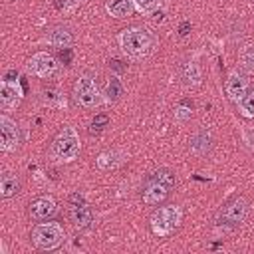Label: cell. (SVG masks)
<instances>
[{"label":"cell","mask_w":254,"mask_h":254,"mask_svg":"<svg viewBox=\"0 0 254 254\" xmlns=\"http://www.w3.org/2000/svg\"><path fill=\"white\" fill-rule=\"evenodd\" d=\"M119 46L121 50L129 56V58H145L153 46H155V38L149 30H143V28H127L119 34Z\"/></svg>","instance_id":"obj_1"},{"label":"cell","mask_w":254,"mask_h":254,"mask_svg":"<svg viewBox=\"0 0 254 254\" xmlns=\"http://www.w3.org/2000/svg\"><path fill=\"white\" fill-rule=\"evenodd\" d=\"M79 135L73 127H64L52 143V157L60 163H71L79 155Z\"/></svg>","instance_id":"obj_2"},{"label":"cell","mask_w":254,"mask_h":254,"mask_svg":"<svg viewBox=\"0 0 254 254\" xmlns=\"http://www.w3.org/2000/svg\"><path fill=\"white\" fill-rule=\"evenodd\" d=\"M175 185V177L171 171H157L153 173V177L147 181L145 189H143V202L153 206V204H159L163 202L167 196H169V190L171 187Z\"/></svg>","instance_id":"obj_3"},{"label":"cell","mask_w":254,"mask_h":254,"mask_svg":"<svg viewBox=\"0 0 254 254\" xmlns=\"http://www.w3.org/2000/svg\"><path fill=\"white\" fill-rule=\"evenodd\" d=\"M32 244L40 250H54L58 246H62L65 232L58 222H40L32 228Z\"/></svg>","instance_id":"obj_4"},{"label":"cell","mask_w":254,"mask_h":254,"mask_svg":"<svg viewBox=\"0 0 254 254\" xmlns=\"http://www.w3.org/2000/svg\"><path fill=\"white\" fill-rule=\"evenodd\" d=\"M183 218V212L179 206H163V208H157L153 214H151V230L157 234V236H167L171 234L179 222Z\"/></svg>","instance_id":"obj_5"},{"label":"cell","mask_w":254,"mask_h":254,"mask_svg":"<svg viewBox=\"0 0 254 254\" xmlns=\"http://www.w3.org/2000/svg\"><path fill=\"white\" fill-rule=\"evenodd\" d=\"M73 101L85 109H95L101 103L99 89L93 77L89 75H79L75 85H73Z\"/></svg>","instance_id":"obj_6"},{"label":"cell","mask_w":254,"mask_h":254,"mask_svg":"<svg viewBox=\"0 0 254 254\" xmlns=\"http://www.w3.org/2000/svg\"><path fill=\"white\" fill-rule=\"evenodd\" d=\"M56 69H58V62H56V58H54L52 54H48V52H38V54H34V56L28 60V71H30L32 75H36V77L46 79V77L54 75Z\"/></svg>","instance_id":"obj_7"},{"label":"cell","mask_w":254,"mask_h":254,"mask_svg":"<svg viewBox=\"0 0 254 254\" xmlns=\"http://www.w3.org/2000/svg\"><path fill=\"white\" fill-rule=\"evenodd\" d=\"M20 145V131L14 119H10L6 113L0 115V149L10 153L16 151V147Z\"/></svg>","instance_id":"obj_8"},{"label":"cell","mask_w":254,"mask_h":254,"mask_svg":"<svg viewBox=\"0 0 254 254\" xmlns=\"http://www.w3.org/2000/svg\"><path fill=\"white\" fill-rule=\"evenodd\" d=\"M224 87H226V95H228L234 103H240L242 97L246 95V91L250 89V85H248V75L242 73V71H238V69H234V71L228 73Z\"/></svg>","instance_id":"obj_9"},{"label":"cell","mask_w":254,"mask_h":254,"mask_svg":"<svg viewBox=\"0 0 254 254\" xmlns=\"http://www.w3.org/2000/svg\"><path fill=\"white\" fill-rule=\"evenodd\" d=\"M22 101V87L16 81H10V79H2L0 83V105L4 111H12L20 105Z\"/></svg>","instance_id":"obj_10"},{"label":"cell","mask_w":254,"mask_h":254,"mask_svg":"<svg viewBox=\"0 0 254 254\" xmlns=\"http://www.w3.org/2000/svg\"><path fill=\"white\" fill-rule=\"evenodd\" d=\"M246 216H248V200L242 196H236L232 202H228L222 212L226 224H240L246 220Z\"/></svg>","instance_id":"obj_11"},{"label":"cell","mask_w":254,"mask_h":254,"mask_svg":"<svg viewBox=\"0 0 254 254\" xmlns=\"http://www.w3.org/2000/svg\"><path fill=\"white\" fill-rule=\"evenodd\" d=\"M56 200L52 196H40L30 204V216L34 220H48L56 212Z\"/></svg>","instance_id":"obj_12"},{"label":"cell","mask_w":254,"mask_h":254,"mask_svg":"<svg viewBox=\"0 0 254 254\" xmlns=\"http://www.w3.org/2000/svg\"><path fill=\"white\" fill-rule=\"evenodd\" d=\"M69 216H71V222L77 228H87L93 222V212H91V208L87 204H73Z\"/></svg>","instance_id":"obj_13"},{"label":"cell","mask_w":254,"mask_h":254,"mask_svg":"<svg viewBox=\"0 0 254 254\" xmlns=\"http://www.w3.org/2000/svg\"><path fill=\"white\" fill-rule=\"evenodd\" d=\"M46 40H48V44H52L56 48H67V46H71L73 36H71V32L67 28H54L46 36Z\"/></svg>","instance_id":"obj_14"},{"label":"cell","mask_w":254,"mask_h":254,"mask_svg":"<svg viewBox=\"0 0 254 254\" xmlns=\"http://www.w3.org/2000/svg\"><path fill=\"white\" fill-rule=\"evenodd\" d=\"M131 0H107L105 2V10L113 16V18H129L131 16Z\"/></svg>","instance_id":"obj_15"},{"label":"cell","mask_w":254,"mask_h":254,"mask_svg":"<svg viewBox=\"0 0 254 254\" xmlns=\"http://www.w3.org/2000/svg\"><path fill=\"white\" fill-rule=\"evenodd\" d=\"M18 179L12 175V173H4L0 177V196L2 198H10L18 192Z\"/></svg>","instance_id":"obj_16"},{"label":"cell","mask_w":254,"mask_h":254,"mask_svg":"<svg viewBox=\"0 0 254 254\" xmlns=\"http://www.w3.org/2000/svg\"><path fill=\"white\" fill-rule=\"evenodd\" d=\"M238 62H240V67L246 73H254V48L252 46L242 48L240 54H238Z\"/></svg>","instance_id":"obj_17"},{"label":"cell","mask_w":254,"mask_h":254,"mask_svg":"<svg viewBox=\"0 0 254 254\" xmlns=\"http://www.w3.org/2000/svg\"><path fill=\"white\" fill-rule=\"evenodd\" d=\"M238 111L244 117H254V87H250L246 91V95L242 97V101L238 103Z\"/></svg>","instance_id":"obj_18"},{"label":"cell","mask_w":254,"mask_h":254,"mask_svg":"<svg viewBox=\"0 0 254 254\" xmlns=\"http://www.w3.org/2000/svg\"><path fill=\"white\" fill-rule=\"evenodd\" d=\"M183 77L187 81V85H198L200 83V69L194 62H189L183 69Z\"/></svg>","instance_id":"obj_19"},{"label":"cell","mask_w":254,"mask_h":254,"mask_svg":"<svg viewBox=\"0 0 254 254\" xmlns=\"http://www.w3.org/2000/svg\"><path fill=\"white\" fill-rule=\"evenodd\" d=\"M131 2L141 14H153L161 8V0H131Z\"/></svg>","instance_id":"obj_20"},{"label":"cell","mask_w":254,"mask_h":254,"mask_svg":"<svg viewBox=\"0 0 254 254\" xmlns=\"http://www.w3.org/2000/svg\"><path fill=\"white\" fill-rule=\"evenodd\" d=\"M117 157H121V155H119V153H111V151L101 153V155L97 157V167H99V169H111V167H115L117 163H121V159H117Z\"/></svg>","instance_id":"obj_21"},{"label":"cell","mask_w":254,"mask_h":254,"mask_svg":"<svg viewBox=\"0 0 254 254\" xmlns=\"http://www.w3.org/2000/svg\"><path fill=\"white\" fill-rule=\"evenodd\" d=\"M119 95H123V85H121V81L117 77H111L107 81V97L109 99H117Z\"/></svg>","instance_id":"obj_22"},{"label":"cell","mask_w":254,"mask_h":254,"mask_svg":"<svg viewBox=\"0 0 254 254\" xmlns=\"http://www.w3.org/2000/svg\"><path fill=\"white\" fill-rule=\"evenodd\" d=\"M190 147H192V151H194V153H204V151L208 149V137H206L204 133H200V135H196V137L192 139V143H190Z\"/></svg>","instance_id":"obj_23"},{"label":"cell","mask_w":254,"mask_h":254,"mask_svg":"<svg viewBox=\"0 0 254 254\" xmlns=\"http://www.w3.org/2000/svg\"><path fill=\"white\" fill-rule=\"evenodd\" d=\"M190 107H187V105H179L177 109H175V119H179V121H185V119H189L190 117Z\"/></svg>","instance_id":"obj_24"},{"label":"cell","mask_w":254,"mask_h":254,"mask_svg":"<svg viewBox=\"0 0 254 254\" xmlns=\"http://www.w3.org/2000/svg\"><path fill=\"white\" fill-rule=\"evenodd\" d=\"M105 123H107V115H103V113H101V115H97V117L93 119V127H97V129H101Z\"/></svg>","instance_id":"obj_25"},{"label":"cell","mask_w":254,"mask_h":254,"mask_svg":"<svg viewBox=\"0 0 254 254\" xmlns=\"http://www.w3.org/2000/svg\"><path fill=\"white\" fill-rule=\"evenodd\" d=\"M187 28H189V24H183V28H181V34H183V36L187 34Z\"/></svg>","instance_id":"obj_26"},{"label":"cell","mask_w":254,"mask_h":254,"mask_svg":"<svg viewBox=\"0 0 254 254\" xmlns=\"http://www.w3.org/2000/svg\"><path fill=\"white\" fill-rule=\"evenodd\" d=\"M73 2H79V0H73Z\"/></svg>","instance_id":"obj_27"}]
</instances>
